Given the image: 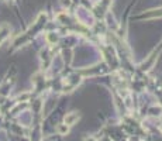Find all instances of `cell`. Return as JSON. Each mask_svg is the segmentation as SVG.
<instances>
[{
	"label": "cell",
	"mask_w": 162,
	"mask_h": 141,
	"mask_svg": "<svg viewBox=\"0 0 162 141\" xmlns=\"http://www.w3.org/2000/svg\"><path fill=\"white\" fill-rule=\"evenodd\" d=\"M79 120V116L76 113H69V114L65 116V123L68 124V126H72L75 122H78Z\"/></svg>",
	"instance_id": "obj_1"
}]
</instances>
